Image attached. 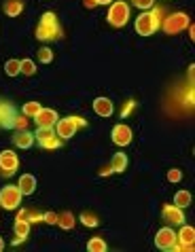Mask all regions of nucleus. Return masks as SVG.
<instances>
[{"instance_id": "1", "label": "nucleus", "mask_w": 195, "mask_h": 252, "mask_svg": "<svg viewBox=\"0 0 195 252\" xmlns=\"http://www.w3.org/2000/svg\"><path fill=\"white\" fill-rule=\"evenodd\" d=\"M62 34V28H60V22L55 17V13L47 11L40 15V22L36 26V38L43 40V43H51V40H58Z\"/></svg>"}, {"instance_id": "2", "label": "nucleus", "mask_w": 195, "mask_h": 252, "mask_svg": "<svg viewBox=\"0 0 195 252\" xmlns=\"http://www.w3.org/2000/svg\"><path fill=\"white\" fill-rule=\"evenodd\" d=\"M159 26H162V9H153V11H142L136 17L134 30L140 36H153L159 30Z\"/></svg>"}, {"instance_id": "3", "label": "nucleus", "mask_w": 195, "mask_h": 252, "mask_svg": "<svg viewBox=\"0 0 195 252\" xmlns=\"http://www.w3.org/2000/svg\"><path fill=\"white\" fill-rule=\"evenodd\" d=\"M79 127H87L85 119H81L76 115L64 117V119H58V123H55V134H58L62 140H70L76 134V129Z\"/></svg>"}, {"instance_id": "4", "label": "nucleus", "mask_w": 195, "mask_h": 252, "mask_svg": "<svg viewBox=\"0 0 195 252\" xmlns=\"http://www.w3.org/2000/svg\"><path fill=\"white\" fill-rule=\"evenodd\" d=\"M106 19H108V24L113 28H123L125 24L130 22V4L123 2V0H115V2H110Z\"/></svg>"}, {"instance_id": "5", "label": "nucleus", "mask_w": 195, "mask_h": 252, "mask_svg": "<svg viewBox=\"0 0 195 252\" xmlns=\"http://www.w3.org/2000/svg\"><path fill=\"white\" fill-rule=\"evenodd\" d=\"M189 26H191V19H189V15H187V13H172V15L163 17V22H162V26H159V28H163L165 34L174 36V34L187 30Z\"/></svg>"}, {"instance_id": "6", "label": "nucleus", "mask_w": 195, "mask_h": 252, "mask_svg": "<svg viewBox=\"0 0 195 252\" xmlns=\"http://www.w3.org/2000/svg\"><path fill=\"white\" fill-rule=\"evenodd\" d=\"M22 199H24V195L17 185H4L0 189V206L4 210H17L22 206Z\"/></svg>"}, {"instance_id": "7", "label": "nucleus", "mask_w": 195, "mask_h": 252, "mask_svg": "<svg viewBox=\"0 0 195 252\" xmlns=\"http://www.w3.org/2000/svg\"><path fill=\"white\" fill-rule=\"evenodd\" d=\"M19 167V157L15 151H2L0 153V176L9 178L17 172Z\"/></svg>"}, {"instance_id": "8", "label": "nucleus", "mask_w": 195, "mask_h": 252, "mask_svg": "<svg viewBox=\"0 0 195 252\" xmlns=\"http://www.w3.org/2000/svg\"><path fill=\"white\" fill-rule=\"evenodd\" d=\"M34 136H36L38 144L43 146V149H58V146L62 144V138L55 134L53 127H38Z\"/></svg>"}, {"instance_id": "9", "label": "nucleus", "mask_w": 195, "mask_h": 252, "mask_svg": "<svg viewBox=\"0 0 195 252\" xmlns=\"http://www.w3.org/2000/svg\"><path fill=\"white\" fill-rule=\"evenodd\" d=\"M155 246H157L159 250H163V252L174 250V246H176V233L172 231V227H163V229L157 231V235H155Z\"/></svg>"}, {"instance_id": "10", "label": "nucleus", "mask_w": 195, "mask_h": 252, "mask_svg": "<svg viewBox=\"0 0 195 252\" xmlns=\"http://www.w3.org/2000/svg\"><path fill=\"white\" fill-rule=\"evenodd\" d=\"M193 244H195V229L189 225H180V233L176 235V246L174 250H193Z\"/></svg>"}, {"instance_id": "11", "label": "nucleus", "mask_w": 195, "mask_h": 252, "mask_svg": "<svg viewBox=\"0 0 195 252\" xmlns=\"http://www.w3.org/2000/svg\"><path fill=\"white\" fill-rule=\"evenodd\" d=\"M17 121V110L11 106L9 102H0V127L13 129Z\"/></svg>"}, {"instance_id": "12", "label": "nucleus", "mask_w": 195, "mask_h": 252, "mask_svg": "<svg viewBox=\"0 0 195 252\" xmlns=\"http://www.w3.org/2000/svg\"><path fill=\"white\" fill-rule=\"evenodd\" d=\"M162 216H163V220L168 222V225H183L185 222V214H183V208H178V206H174V204H168V206H163L162 210Z\"/></svg>"}, {"instance_id": "13", "label": "nucleus", "mask_w": 195, "mask_h": 252, "mask_svg": "<svg viewBox=\"0 0 195 252\" xmlns=\"http://www.w3.org/2000/svg\"><path fill=\"white\" fill-rule=\"evenodd\" d=\"M131 129L128 127V125H123V123H119V125H115L113 127V131H110V138H113V142L117 144V146H128V144H131Z\"/></svg>"}, {"instance_id": "14", "label": "nucleus", "mask_w": 195, "mask_h": 252, "mask_svg": "<svg viewBox=\"0 0 195 252\" xmlns=\"http://www.w3.org/2000/svg\"><path fill=\"white\" fill-rule=\"evenodd\" d=\"M58 113H55L53 108H40V113L34 117V123L38 125V127H55V123H58Z\"/></svg>"}, {"instance_id": "15", "label": "nucleus", "mask_w": 195, "mask_h": 252, "mask_svg": "<svg viewBox=\"0 0 195 252\" xmlns=\"http://www.w3.org/2000/svg\"><path fill=\"white\" fill-rule=\"evenodd\" d=\"M94 113L98 117H102V119H106L115 113V104L108 100V97H96L94 100Z\"/></svg>"}, {"instance_id": "16", "label": "nucleus", "mask_w": 195, "mask_h": 252, "mask_svg": "<svg viewBox=\"0 0 195 252\" xmlns=\"http://www.w3.org/2000/svg\"><path fill=\"white\" fill-rule=\"evenodd\" d=\"M34 140H36V136H34L32 131H28V129H17L15 136H13V144H15L17 149H30V146L34 144Z\"/></svg>"}, {"instance_id": "17", "label": "nucleus", "mask_w": 195, "mask_h": 252, "mask_svg": "<svg viewBox=\"0 0 195 252\" xmlns=\"http://www.w3.org/2000/svg\"><path fill=\"white\" fill-rule=\"evenodd\" d=\"M13 231H15V240H13V244H22L28 235H30V222H28L26 219H15V225H13Z\"/></svg>"}, {"instance_id": "18", "label": "nucleus", "mask_w": 195, "mask_h": 252, "mask_svg": "<svg viewBox=\"0 0 195 252\" xmlns=\"http://www.w3.org/2000/svg\"><path fill=\"white\" fill-rule=\"evenodd\" d=\"M17 187H19V191H22V195H34V191H36V178H34L32 174H22Z\"/></svg>"}, {"instance_id": "19", "label": "nucleus", "mask_w": 195, "mask_h": 252, "mask_svg": "<svg viewBox=\"0 0 195 252\" xmlns=\"http://www.w3.org/2000/svg\"><path fill=\"white\" fill-rule=\"evenodd\" d=\"M2 11L6 17H19L24 11V0H4Z\"/></svg>"}, {"instance_id": "20", "label": "nucleus", "mask_w": 195, "mask_h": 252, "mask_svg": "<svg viewBox=\"0 0 195 252\" xmlns=\"http://www.w3.org/2000/svg\"><path fill=\"white\" fill-rule=\"evenodd\" d=\"M60 229H64V231H70V229H74V225H76V220H74V216H72V212H68V210H64V212H60L58 214V222H55Z\"/></svg>"}, {"instance_id": "21", "label": "nucleus", "mask_w": 195, "mask_h": 252, "mask_svg": "<svg viewBox=\"0 0 195 252\" xmlns=\"http://www.w3.org/2000/svg\"><path fill=\"white\" fill-rule=\"evenodd\" d=\"M110 167H113L115 174L125 172V167H128V155L125 153H115L113 159H110Z\"/></svg>"}, {"instance_id": "22", "label": "nucleus", "mask_w": 195, "mask_h": 252, "mask_svg": "<svg viewBox=\"0 0 195 252\" xmlns=\"http://www.w3.org/2000/svg\"><path fill=\"white\" fill-rule=\"evenodd\" d=\"M106 248H108V246H106V242H104L100 235L89 237V242H87V250H89V252H104Z\"/></svg>"}, {"instance_id": "23", "label": "nucleus", "mask_w": 195, "mask_h": 252, "mask_svg": "<svg viewBox=\"0 0 195 252\" xmlns=\"http://www.w3.org/2000/svg\"><path fill=\"white\" fill-rule=\"evenodd\" d=\"M174 206L178 208H189L191 206V193L189 191H176V195H174Z\"/></svg>"}, {"instance_id": "24", "label": "nucleus", "mask_w": 195, "mask_h": 252, "mask_svg": "<svg viewBox=\"0 0 195 252\" xmlns=\"http://www.w3.org/2000/svg\"><path fill=\"white\" fill-rule=\"evenodd\" d=\"M40 108H43V106H40L38 102H26L24 106H22V115L28 117V119H34V117L40 113Z\"/></svg>"}, {"instance_id": "25", "label": "nucleus", "mask_w": 195, "mask_h": 252, "mask_svg": "<svg viewBox=\"0 0 195 252\" xmlns=\"http://www.w3.org/2000/svg\"><path fill=\"white\" fill-rule=\"evenodd\" d=\"M17 219H26L28 222H38V220H43V212H36V210H19V214H17Z\"/></svg>"}, {"instance_id": "26", "label": "nucleus", "mask_w": 195, "mask_h": 252, "mask_svg": "<svg viewBox=\"0 0 195 252\" xmlns=\"http://www.w3.org/2000/svg\"><path fill=\"white\" fill-rule=\"evenodd\" d=\"M19 70H22V74L26 76H34L36 74V64H34L32 60H19Z\"/></svg>"}, {"instance_id": "27", "label": "nucleus", "mask_w": 195, "mask_h": 252, "mask_svg": "<svg viewBox=\"0 0 195 252\" xmlns=\"http://www.w3.org/2000/svg\"><path fill=\"white\" fill-rule=\"evenodd\" d=\"M4 74L6 76H17L22 74V70H19V60H9L4 64Z\"/></svg>"}, {"instance_id": "28", "label": "nucleus", "mask_w": 195, "mask_h": 252, "mask_svg": "<svg viewBox=\"0 0 195 252\" xmlns=\"http://www.w3.org/2000/svg\"><path fill=\"white\" fill-rule=\"evenodd\" d=\"M81 222L85 227H98V225H100V220H98V216L94 212H83L81 214Z\"/></svg>"}, {"instance_id": "29", "label": "nucleus", "mask_w": 195, "mask_h": 252, "mask_svg": "<svg viewBox=\"0 0 195 252\" xmlns=\"http://www.w3.org/2000/svg\"><path fill=\"white\" fill-rule=\"evenodd\" d=\"M38 62H43V64H51L53 62V51L49 47H40L38 49Z\"/></svg>"}, {"instance_id": "30", "label": "nucleus", "mask_w": 195, "mask_h": 252, "mask_svg": "<svg viewBox=\"0 0 195 252\" xmlns=\"http://www.w3.org/2000/svg\"><path fill=\"white\" fill-rule=\"evenodd\" d=\"M131 2H134L140 11H149V9L155 6V0H131Z\"/></svg>"}, {"instance_id": "31", "label": "nucleus", "mask_w": 195, "mask_h": 252, "mask_svg": "<svg viewBox=\"0 0 195 252\" xmlns=\"http://www.w3.org/2000/svg\"><path fill=\"white\" fill-rule=\"evenodd\" d=\"M180 178H183V172L176 170V167L168 172V180H170V183H180Z\"/></svg>"}, {"instance_id": "32", "label": "nucleus", "mask_w": 195, "mask_h": 252, "mask_svg": "<svg viewBox=\"0 0 195 252\" xmlns=\"http://www.w3.org/2000/svg\"><path fill=\"white\" fill-rule=\"evenodd\" d=\"M43 222H47V225H55V222H58V214L55 212H43Z\"/></svg>"}, {"instance_id": "33", "label": "nucleus", "mask_w": 195, "mask_h": 252, "mask_svg": "<svg viewBox=\"0 0 195 252\" xmlns=\"http://www.w3.org/2000/svg\"><path fill=\"white\" fill-rule=\"evenodd\" d=\"M26 125H28V117H17L15 127H17V129H26Z\"/></svg>"}, {"instance_id": "34", "label": "nucleus", "mask_w": 195, "mask_h": 252, "mask_svg": "<svg viewBox=\"0 0 195 252\" xmlns=\"http://www.w3.org/2000/svg\"><path fill=\"white\" fill-rule=\"evenodd\" d=\"M134 106H136V102H131V100H128V104H125V106H123V113H121V115L125 117V115H128V113H130V110H131V108H134Z\"/></svg>"}, {"instance_id": "35", "label": "nucleus", "mask_w": 195, "mask_h": 252, "mask_svg": "<svg viewBox=\"0 0 195 252\" xmlns=\"http://www.w3.org/2000/svg\"><path fill=\"white\" fill-rule=\"evenodd\" d=\"M108 174H113V167L106 165V167H102L100 170V176H108Z\"/></svg>"}, {"instance_id": "36", "label": "nucleus", "mask_w": 195, "mask_h": 252, "mask_svg": "<svg viewBox=\"0 0 195 252\" xmlns=\"http://www.w3.org/2000/svg\"><path fill=\"white\" fill-rule=\"evenodd\" d=\"M83 4H85L87 9H96V6H98V4H96V0H83Z\"/></svg>"}, {"instance_id": "37", "label": "nucleus", "mask_w": 195, "mask_h": 252, "mask_svg": "<svg viewBox=\"0 0 195 252\" xmlns=\"http://www.w3.org/2000/svg\"><path fill=\"white\" fill-rule=\"evenodd\" d=\"M110 2H115V0H96V4H110Z\"/></svg>"}, {"instance_id": "38", "label": "nucleus", "mask_w": 195, "mask_h": 252, "mask_svg": "<svg viewBox=\"0 0 195 252\" xmlns=\"http://www.w3.org/2000/svg\"><path fill=\"white\" fill-rule=\"evenodd\" d=\"M0 250H4V240L2 237H0Z\"/></svg>"}]
</instances>
